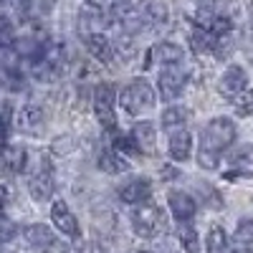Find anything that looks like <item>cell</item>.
<instances>
[{
    "label": "cell",
    "mask_w": 253,
    "mask_h": 253,
    "mask_svg": "<svg viewBox=\"0 0 253 253\" xmlns=\"http://www.w3.org/2000/svg\"><path fill=\"white\" fill-rule=\"evenodd\" d=\"M236 142V124L228 117H215L210 119L200 129V142H198V165L203 170H215L223 152Z\"/></svg>",
    "instance_id": "1"
},
{
    "label": "cell",
    "mask_w": 253,
    "mask_h": 253,
    "mask_svg": "<svg viewBox=\"0 0 253 253\" xmlns=\"http://www.w3.org/2000/svg\"><path fill=\"white\" fill-rule=\"evenodd\" d=\"M119 104L126 114L132 117H139L144 112H150L155 104H157V96H155V89L150 86V81L144 79H132L126 86L122 89L119 94Z\"/></svg>",
    "instance_id": "2"
},
{
    "label": "cell",
    "mask_w": 253,
    "mask_h": 253,
    "mask_svg": "<svg viewBox=\"0 0 253 253\" xmlns=\"http://www.w3.org/2000/svg\"><path fill=\"white\" fill-rule=\"evenodd\" d=\"M132 228L139 238H155L165 230V213L155 203H137L132 210Z\"/></svg>",
    "instance_id": "3"
},
{
    "label": "cell",
    "mask_w": 253,
    "mask_h": 253,
    "mask_svg": "<svg viewBox=\"0 0 253 253\" xmlns=\"http://www.w3.org/2000/svg\"><path fill=\"white\" fill-rule=\"evenodd\" d=\"M114 101H117L114 84H109V81H101L99 86L94 89V112H96L99 124L104 126V129H109V132H114V129H117Z\"/></svg>",
    "instance_id": "4"
},
{
    "label": "cell",
    "mask_w": 253,
    "mask_h": 253,
    "mask_svg": "<svg viewBox=\"0 0 253 253\" xmlns=\"http://www.w3.org/2000/svg\"><path fill=\"white\" fill-rule=\"evenodd\" d=\"M23 236L31 243V248H36L38 253H66L69 243H63L53 230L43 223H33L23 228Z\"/></svg>",
    "instance_id": "5"
},
{
    "label": "cell",
    "mask_w": 253,
    "mask_h": 253,
    "mask_svg": "<svg viewBox=\"0 0 253 253\" xmlns=\"http://www.w3.org/2000/svg\"><path fill=\"white\" fill-rule=\"evenodd\" d=\"M157 89H160V96L165 101H175L182 94V89H185V71L180 69V63H167V66L160 71Z\"/></svg>",
    "instance_id": "6"
},
{
    "label": "cell",
    "mask_w": 253,
    "mask_h": 253,
    "mask_svg": "<svg viewBox=\"0 0 253 253\" xmlns=\"http://www.w3.org/2000/svg\"><path fill=\"white\" fill-rule=\"evenodd\" d=\"M167 205H170V213L175 220L180 223H187L193 220L195 213H198V203L193 195H187L185 190H172V193H167Z\"/></svg>",
    "instance_id": "7"
},
{
    "label": "cell",
    "mask_w": 253,
    "mask_h": 253,
    "mask_svg": "<svg viewBox=\"0 0 253 253\" xmlns=\"http://www.w3.org/2000/svg\"><path fill=\"white\" fill-rule=\"evenodd\" d=\"M51 223L61 230L63 236H69V238H79L81 236L79 220H76V215L71 213V208L63 203V200H56L53 203V208H51Z\"/></svg>",
    "instance_id": "8"
},
{
    "label": "cell",
    "mask_w": 253,
    "mask_h": 253,
    "mask_svg": "<svg viewBox=\"0 0 253 253\" xmlns=\"http://www.w3.org/2000/svg\"><path fill=\"white\" fill-rule=\"evenodd\" d=\"M223 177L225 180L253 177V147H241V150L228 160V167H225Z\"/></svg>",
    "instance_id": "9"
},
{
    "label": "cell",
    "mask_w": 253,
    "mask_h": 253,
    "mask_svg": "<svg viewBox=\"0 0 253 253\" xmlns=\"http://www.w3.org/2000/svg\"><path fill=\"white\" fill-rule=\"evenodd\" d=\"M53 175H51V167L48 165H43L41 170L36 172V175H31V180H28V193L33 195V200H38V203H46L51 195H53Z\"/></svg>",
    "instance_id": "10"
},
{
    "label": "cell",
    "mask_w": 253,
    "mask_h": 253,
    "mask_svg": "<svg viewBox=\"0 0 253 253\" xmlns=\"http://www.w3.org/2000/svg\"><path fill=\"white\" fill-rule=\"evenodd\" d=\"M150 195H152V182L144 180V177H134V180L124 182V185L119 187V200L126 203V205L144 203Z\"/></svg>",
    "instance_id": "11"
},
{
    "label": "cell",
    "mask_w": 253,
    "mask_h": 253,
    "mask_svg": "<svg viewBox=\"0 0 253 253\" xmlns=\"http://www.w3.org/2000/svg\"><path fill=\"white\" fill-rule=\"evenodd\" d=\"M246 71L241 69V66H228L225 71H223V76H220V81H218V91L225 96V99H233V96H238L243 89H246Z\"/></svg>",
    "instance_id": "12"
},
{
    "label": "cell",
    "mask_w": 253,
    "mask_h": 253,
    "mask_svg": "<svg viewBox=\"0 0 253 253\" xmlns=\"http://www.w3.org/2000/svg\"><path fill=\"white\" fill-rule=\"evenodd\" d=\"M0 165H3V170L18 175V172H26L28 167V152L26 147L20 144H5L3 150H0Z\"/></svg>",
    "instance_id": "13"
},
{
    "label": "cell",
    "mask_w": 253,
    "mask_h": 253,
    "mask_svg": "<svg viewBox=\"0 0 253 253\" xmlns=\"http://www.w3.org/2000/svg\"><path fill=\"white\" fill-rule=\"evenodd\" d=\"M182 58H185V51L177 43H167V41H165V43H157L150 53L144 56V69H150L155 61H160V63L167 66V63H180Z\"/></svg>",
    "instance_id": "14"
},
{
    "label": "cell",
    "mask_w": 253,
    "mask_h": 253,
    "mask_svg": "<svg viewBox=\"0 0 253 253\" xmlns=\"http://www.w3.org/2000/svg\"><path fill=\"white\" fill-rule=\"evenodd\" d=\"M86 48H89V53L96 58V61H101V63H109L112 58H114V48H112V41L107 38V33L104 31H96V33H86Z\"/></svg>",
    "instance_id": "15"
},
{
    "label": "cell",
    "mask_w": 253,
    "mask_h": 253,
    "mask_svg": "<svg viewBox=\"0 0 253 253\" xmlns=\"http://www.w3.org/2000/svg\"><path fill=\"white\" fill-rule=\"evenodd\" d=\"M167 150H170V157H172L175 162H185V160H190V155H193V134H190L187 129H177V132H172Z\"/></svg>",
    "instance_id": "16"
},
{
    "label": "cell",
    "mask_w": 253,
    "mask_h": 253,
    "mask_svg": "<svg viewBox=\"0 0 253 253\" xmlns=\"http://www.w3.org/2000/svg\"><path fill=\"white\" fill-rule=\"evenodd\" d=\"M99 170L109 172V175L126 172L129 170V160H126L117 147H107V150H101V155H99Z\"/></svg>",
    "instance_id": "17"
},
{
    "label": "cell",
    "mask_w": 253,
    "mask_h": 253,
    "mask_svg": "<svg viewBox=\"0 0 253 253\" xmlns=\"http://www.w3.org/2000/svg\"><path fill=\"white\" fill-rule=\"evenodd\" d=\"M132 139L139 147V152L152 155L155 152V142H157V132H155L152 122H137L134 129H132Z\"/></svg>",
    "instance_id": "18"
},
{
    "label": "cell",
    "mask_w": 253,
    "mask_h": 253,
    "mask_svg": "<svg viewBox=\"0 0 253 253\" xmlns=\"http://www.w3.org/2000/svg\"><path fill=\"white\" fill-rule=\"evenodd\" d=\"M41 124H43V109H41L38 104H26V107L18 112V129L38 132Z\"/></svg>",
    "instance_id": "19"
},
{
    "label": "cell",
    "mask_w": 253,
    "mask_h": 253,
    "mask_svg": "<svg viewBox=\"0 0 253 253\" xmlns=\"http://www.w3.org/2000/svg\"><path fill=\"white\" fill-rule=\"evenodd\" d=\"M107 23V13H104L96 3H86L81 8V28L86 33H96L101 31V26Z\"/></svg>",
    "instance_id": "20"
},
{
    "label": "cell",
    "mask_w": 253,
    "mask_h": 253,
    "mask_svg": "<svg viewBox=\"0 0 253 253\" xmlns=\"http://www.w3.org/2000/svg\"><path fill=\"white\" fill-rule=\"evenodd\" d=\"M233 243L238 251L243 253H253V220L251 218H243L236 228V233H233Z\"/></svg>",
    "instance_id": "21"
},
{
    "label": "cell",
    "mask_w": 253,
    "mask_h": 253,
    "mask_svg": "<svg viewBox=\"0 0 253 253\" xmlns=\"http://www.w3.org/2000/svg\"><path fill=\"white\" fill-rule=\"evenodd\" d=\"M205 251L208 253H230V243H228V236L223 228H210L208 233V241H205Z\"/></svg>",
    "instance_id": "22"
},
{
    "label": "cell",
    "mask_w": 253,
    "mask_h": 253,
    "mask_svg": "<svg viewBox=\"0 0 253 253\" xmlns=\"http://www.w3.org/2000/svg\"><path fill=\"white\" fill-rule=\"evenodd\" d=\"M177 238H180V246L185 253H200V241H198V233L190 223H182L180 230H177Z\"/></svg>",
    "instance_id": "23"
},
{
    "label": "cell",
    "mask_w": 253,
    "mask_h": 253,
    "mask_svg": "<svg viewBox=\"0 0 253 253\" xmlns=\"http://www.w3.org/2000/svg\"><path fill=\"white\" fill-rule=\"evenodd\" d=\"M160 122H162L165 129H177V126H182V124L187 122V112H185L182 107H167V109L162 112Z\"/></svg>",
    "instance_id": "24"
},
{
    "label": "cell",
    "mask_w": 253,
    "mask_h": 253,
    "mask_svg": "<svg viewBox=\"0 0 253 253\" xmlns=\"http://www.w3.org/2000/svg\"><path fill=\"white\" fill-rule=\"evenodd\" d=\"M0 81H3V86H8L10 91H20L26 86L23 84V74H20L18 69H13V66H0Z\"/></svg>",
    "instance_id": "25"
},
{
    "label": "cell",
    "mask_w": 253,
    "mask_h": 253,
    "mask_svg": "<svg viewBox=\"0 0 253 253\" xmlns=\"http://www.w3.org/2000/svg\"><path fill=\"white\" fill-rule=\"evenodd\" d=\"M230 101H233V109H236L241 117L253 114V89H243L238 96H233Z\"/></svg>",
    "instance_id": "26"
},
{
    "label": "cell",
    "mask_w": 253,
    "mask_h": 253,
    "mask_svg": "<svg viewBox=\"0 0 253 253\" xmlns=\"http://www.w3.org/2000/svg\"><path fill=\"white\" fill-rule=\"evenodd\" d=\"M15 43V26L8 15H0V48H10Z\"/></svg>",
    "instance_id": "27"
},
{
    "label": "cell",
    "mask_w": 253,
    "mask_h": 253,
    "mask_svg": "<svg viewBox=\"0 0 253 253\" xmlns=\"http://www.w3.org/2000/svg\"><path fill=\"white\" fill-rule=\"evenodd\" d=\"M13 236H15V225H13V223H8V220H3V223H0V243L10 241Z\"/></svg>",
    "instance_id": "28"
},
{
    "label": "cell",
    "mask_w": 253,
    "mask_h": 253,
    "mask_svg": "<svg viewBox=\"0 0 253 253\" xmlns=\"http://www.w3.org/2000/svg\"><path fill=\"white\" fill-rule=\"evenodd\" d=\"M5 142H8V122L5 117H0V150L5 147Z\"/></svg>",
    "instance_id": "29"
},
{
    "label": "cell",
    "mask_w": 253,
    "mask_h": 253,
    "mask_svg": "<svg viewBox=\"0 0 253 253\" xmlns=\"http://www.w3.org/2000/svg\"><path fill=\"white\" fill-rule=\"evenodd\" d=\"M10 200V187L8 185H0V210H3Z\"/></svg>",
    "instance_id": "30"
},
{
    "label": "cell",
    "mask_w": 253,
    "mask_h": 253,
    "mask_svg": "<svg viewBox=\"0 0 253 253\" xmlns=\"http://www.w3.org/2000/svg\"><path fill=\"white\" fill-rule=\"evenodd\" d=\"M157 253H177V251H172V248H160Z\"/></svg>",
    "instance_id": "31"
},
{
    "label": "cell",
    "mask_w": 253,
    "mask_h": 253,
    "mask_svg": "<svg viewBox=\"0 0 253 253\" xmlns=\"http://www.w3.org/2000/svg\"><path fill=\"white\" fill-rule=\"evenodd\" d=\"M0 66H3V61H0Z\"/></svg>",
    "instance_id": "32"
},
{
    "label": "cell",
    "mask_w": 253,
    "mask_h": 253,
    "mask_svg": "<svg viewBox=\"0 0 253 253\" xmlns=\"http://www.w3.org/2000/svg\"><path fill=\"white\" fill-rule=\"evenodd\" d=\"M139 253H142V251H139Z\"/></svg>",
    "instance_id": "33"
}]
</instances>
